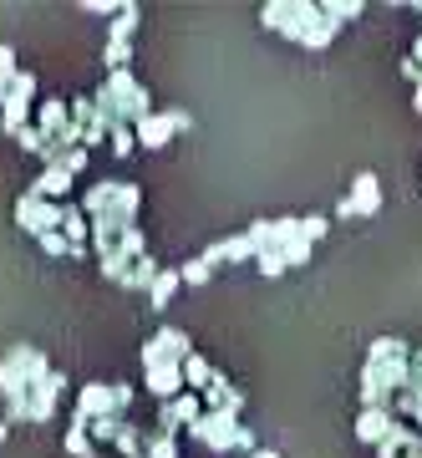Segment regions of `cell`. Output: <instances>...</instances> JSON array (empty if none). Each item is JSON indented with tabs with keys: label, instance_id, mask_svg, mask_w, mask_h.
Listing matches in <instances>:
<instances>
[{
	"label": "cell",
	"instance_id": "1",
	"mask_svg": "<svg viewBox=\"0 0 422 458\" xmlns=\"http://www.w3.org/2000/svg\"><path fill=\"white\" fill-rule=\"evenodd\" d=\"M102 123H122V128H138L148 113H153V98H148V87L132 77V72H107V82L97 87V98H92Z\"/></svg>",
	"mask_w": 422,
	"mask_h": 458
},
{
	"label": "cell",
	"instance_id": "2",
	"mask_svg": "<svg viewBox=\"0 0 422 458\" xmlns=\"http://www.w3.org/2000/svg\"><path fill=\"white\" fill-rule=\"evenodd\" d=\"M51 377V361L41 346H26L16 342L5 357H0V397H16V393H31L36 382H46Z\"/></svg>",
	"mask_w": 422,
	"mask_h": 458
},
{
	"label": "cell",
	"instance_id": "3",
	"mask_svg": "<svg viewBox=\"0 0 422 458\" xmlns=\"http://www.w3.org/2000/svg\"><path fill=\"white\" fill-rule=\"evenodd\" d=\"M189 438H198L204 448H219V454H229V448L255 454V448H260V443H255V433H249V428H240V418H234V412H198V423L189 428Z\"/></svg>",
	"mask_w": 422,
	"mask_h": 458
},
{
	"label": "cell",
	"instance_id": "4",
	"mask_svg": "<svg viewBox=\"0 0 422 458\" xmlns=\"http://www.w3.org/2000/svg\"><path fill=\"white\" fill-rule=\"evenodd\" d=\"M189 128H194V117L183 113V107H163V113L153 107L132 132H138V148H168L179 132H189Z\"/></svg>",
	"mask_w": 422,
	"mask_h": 458
},
{
	"label": "cell",
	"instance_id": "5",
	"mask_svg": "<svg viewBox=\"0 0 422 458\" xmlns=\"http://www.w3.org/2000/svg\"><path fill=\"white\" fill-rule=\"evenodd\" d=\"M31 102H36V77L31 72H21L16 82H11V92H5V107H0V128H5V138H16L21 128H31Z\"/></svg>",
	"mask_w": 422,
	"mask_h": 458
},
{
	"label": "cell",
	"instance_id": "6",
	"mask_svg": "<svg viewBox=\"0 0 422 458\" xmlns=\"http://www.w3.org/2000/svg\"><path fill=\"white\" fill-rule=\"evenodd\" d=\"M16 225L26 229V234H51V229H62V204H51V199H41V194H26L16 199Z\"/></svg>",
	"mask_w": 422,
	"mask_h": 458
},
{
	"label": "cell",
	"instance_id": "7",
	"mask_svg": "<svg viewBox=\"0 0 422 458\" xmlns=\"http://www.w3.org/2000/svg\"><path fill=\"white\" fill-rule=\"evenodd\" d=\"M138 357H143V372L148 367H163V361H189L194 357V342H189V331L163 327L158 336H148V346L138 352Z\"/></svg>",
	"mask_w": 422,
	"mask_h": 458
},
{
	"label": "cell",
	"instance_id": "8",
	"mask_svg": "<svg viewBox=\"0 0 422 458\" xmlns=\"http://www.w3.org/2000/svg\"><path fill=\"white\" fill-rule=\"evenodd\" d=\"M66 372L62 367H51V377L46 382H36L31 387V423L36 428H46V423H56V408H62V397H66Z\"/></svg>",
	"mask_w": 422,
	"mask_h": 458
},
{
	"label": "cell",
	"instance_id": "9",
	"mask_svg": "<svg viewBox=\"0 0 422 458\" xmlns=\"http://www.w3.org/2000/svg\"><path fill=\"white\" fill-rule=\"evenodd\" d=\"M77 418H87V423H97V418H128V412H117L113 403V382H87L77 393Z\"/></svg>",
	"mask_w": 422,
	"mask_h": 458
},
{
	"label": "cell",
	"instance_id": "10",
	"mask_svg": "<svg viewBox=\"0 0 422 458\" xmlns=\"http://www.w3.org/2000/svg\"><path fill=\"white\" fill-rule=\"evenodd\" d=\"M148 393L158 397V403H173L179 393H189V382H183V361H163V367H148Z\"/></svg>",
	"mask_w": 422,
	"mask_h": 458
},
{
	"label": "cell",
	"instance_id": "11",
	"mask_svg": "<svg viewBox=\"0 0 422 458\" xmlns=\"http://www.w3.org/2000/svg\"><path fill=\"white\" fill-rule=\"evenodd\" d=\"M198 397H204V412H234V418L244 412V393L240 387H229V377L219 372V367H214V382Z\"/></svg>",
	"mask_w": 422,
	"mask_h": 458
},
{
	"label": "cell",
	"instance_id": "12",
	"mask_svg": "<svg viewBox=\"0 0 422 458\" xmlns=\"http://www.w3.org/2000/svg\"><path fill=\"white\" fill-rule=\"evenodd\" d=\"M351 204H357V219H372V214H382V179L376 174H357V183H351Z\"/></svg>",
	"mask_w": 422,
	"mask_h": 458
},
{
	"label": "cell",
	"instance_id": "13",
	"mask_svg": "<svg viewBox=\"0 0 422 458\" xmlns=\"http://www.w3.org/2000/svg\"><path fill=\"white\" fill-rule=\"evenodd\" d=\"M397 428V412L392 408H361V418H357V438L361 443H382Z\"/></svg>",
	"mask_w": 422,
	"mask_h": 458
},
{
	"label": "cell",
	"instance_id": "14",
	"mask_svg": "<svg viewBox=\"0 0 422 458\" xmlns=\"http://www.w3.org/2000/svg\"><path fill=\"white\" fill-rule=\"evenodd\" d=\"M66 123H72V102L51 98V102H41V107H36V128L46 132V143H56V138H62Z\"/></svg>",
	"mask_w": 422,
	"mask_h": 458
},
{
	"label": "cell",
	"instance_id": "15",
	"mask_svg": "<svg viewBox=\"0 0 422 458\" xmlns=\"http://www.w3.org/2000/svg\"><path fill=\"white\" fill-rule=\"evenodd\" d=\"M316 21H321V5H316V0H291V21H285V31H280V36L300 41V36H306Z\"/></svg>",
	"mask_w": 422,
	"mask_h": 458
},
{
	"label": "cell",
	"instance_id": "16",
	"mask_svg": "<svg viewBox=\"0 0 422 458\" xmlns=\"http://www.w3.org/2000/svg\"><path fill=\"white\" fill-rule=\"evenodd\" d=\"M62 234L72 240V250L87 245V234H92V219H87V209H81V204H62Z\"/></svg>",
	"mask_w": 422,
	"mask_h": 458
},
{
	"label": "cell",
	"instance_id": "17",
	"mask_svg": "<svg viewBox=\"0 0 422 458\" xmlns=\"http://www.w3.org/2000/svg\"><path fill=\"white\" fill-rule=\"evenodd\" d=\"M163 276V265L153 260V255H143V260L128 265V276H122V291H153V280Z\"/></svg>",
	"mask_w": 422,
	"mask_h": 458
},
{
	"label": "cell",
	"instance_id": "18",
	"mask_svg": "<svg viewBox=\"0 0 422 458\" xmlns=\"http://www.w3.org/2000/svg\"><path fill=\"white\" fill-rule=\"evenodd\" d=\"M66 189H72V174H66V168H41V179L31 183V194L51 199V204H56V199H62Z\"/></svg>",
	"mask_w": 422,
	"mask_h": 458
},
{
	"label": "cell",
	"instance_id": "19",
	"mask_svg": "<svg viewBox=\"0 0 422 458\" xmlns=\"http://www.w3.org/2000/svg\"><path fill=\"white\" fill-rule=\"evenodd\" d=\"M66 454H72V458L97 454V448H92V423H87V418H77V412H72V428H66Z\"/></svg>",
	"mask_w": 422,
	"mask_h": 458
},
{
	"label": "cell",
	"instance_id": "20",
	"mask_svg": "<svg viewBox=\"0 0 422 458\" xmlns=\"http://www.w3.org/2000/svg\"><path fill=\"white\" fill-rule=\"evenodd\" d=\"M179 265H173V270H163L158 280H153V291H148V301H153V311H168V301H173V295H179Z\"/></svg>",
	"mask_w": 422,
	"mask_h": 458
},
{
	"label": "cell",
	"instance_id": "21",
	"mask_svg": "<svg viewBox=\"0 0 422 458\" xmlns=\"http://www.w3.org/2000/svg\"><path fill=\"white\" fill-rule=\"evenodd\" d=\"M143 458H179V443L168 438V433H158V428H148L143 433Z\"/></svg>",
	"mask_w": 422,
	"mask_h": 458
},
{
	"label": "cell",
	"instance_id": "22",
	"mask_svg": "<svg viewBox=\"0 0 422 458\" xmlns=\"http://www.w3.org/2000/svg\"><path fill=\"white\" fill-rule=\"evenodd\" d=\"M183 382H189V393H204V387L214 382V367L204 357H189L183 361Z\"/></svg>",
	"mask_w": 422,
	"mask_h": 458
},
{
	"label": "cell",
	"instance_id": "23",
	"mask_svg": "<svg viewBox=\"0 0 422 458\" xmlns=\"http://www.w3.org/2000/svg\"><path fill=\"white\" fill-rule=\"evenodd\" d=\"M138 21H143V11H138V5H122V11L113 16V36H107V41H132Z\"/></svg>",
	"mask_w": 422,
	"mask_h": 458
},
{
	"label": "cell",
	"instance_id": "24",
	"mask_svg": "<svg viewBox=\"0 0 422 458\" xmlns=\"http://www.w3.org/2000/svg\"><path fill=\"white\" fill-rule=\"evenodd\" d=\"M285 21H291V0H265L260 5V26L265 31H285Z\"/></svg>",
	"mask_w": 422,
	"mask_h": 458
},
{
	"label": "cell",
	"instance_id": "25",
	"mask_svg": "<svg viewBox=\"0 0 422 458\" xmlns=\"http://www.w3.org/2000/svg\"><path fill=\"white\" fill-rule=\"evenodd\" d=\"M209 276H214V265L204 260V255H194V260L179 265V280H183V285H209Z\"/></svg>",
	"mask_w": 422,
	"mask_h": 458
},
{
	"label": "cell",
	"instance_id": "26",
	"mask_svg": "<svg viewBox=\"0 0 422 458\" xmlns=\"http://www.w3.org/2000/svg\"><path fill=\"white\" fill-rule=\"evenodd\" d=\"M21 77L16 66V47H0V107H5V92H11V82Z\"/></svg>",
	"mask_w": 422,
	"mask_h": 458
},
{
	"label": "cell",
	"instance_id": "27",
	"mask_svg": "<svg viewBox=\"0 0 422 458\" xmlns=\"http://www.w3.org/2000/svg\"><path fill=\"white\" fill-rule=\"evenodd\" d=\"M5 423L16 428V423H31V393H16V397H5V412H0Z\"/></svg>",
	"mask_w": 422,
	"mask_h": 458
},
{
	"label": "cell",
	"instance_id": "28",
	"mask_svg": "<svg viewBox=\"0 0 422 458\" xmlns=\"http://www.w3.org/2000/svg\"><path fill=\"white\" fill-rule=\"evenodd\" d=\"M107 148H113L117 158H128L132 148H138V132H132V128H122V123H113V128H107Z\"/></svg>",
	"mask_w": 422,
	"mask_h": 458
},
{
	"label": "cell",
	"instance_id": "29",
	"mask_svg": "<svg viewBox=\"0 0 422 458\" xmlns=\"http://www.w3.org/2000/svg\"><path fill=\"white\" fill-rule=\"evenodd\" d=\"M102 62H107V72H128V62H132V41H107Z\"/></svg>",
	"mask_w": 422,
	"mask_h": 458
},
{
	"label": "cell",
	"instance_id": "30",
	"mask_svg": "<svg viewBox=\"0 0 422 458\" xmlns=\"http://www.w3.org/2000/svg\"><path fill=\"white\" fill-rule=\"evenodd\" d=\"M331 36H336V26H331V21L321 16L306 36H300V47H306V51H321V47H331Z\"/></svg>",
	"mask_w": 422,
	"mask_h": 458
},
{
	"label": "cell",
	"instance_id": "31",
	"mask_svg": "<svg viewBox=\"0 0 422 458\" xmlns=\"http://www.w3.org/2000/svg\"><path fill=\"white\" fill-rule=\"evenodd\" d=\"M321 16L331 21V26H336V31H342V21L361 16V0H346V5H336V0H331V5H321Z\"/></svg>",
	"mask_w": 422,
	"mask_h": 458
},
{
	"label": "cell",
	"instance_id": "32",
	"mask_svg": "<svg viewBox=\"0 0 422 458\" xmlns=\"http://www.w3.org/2000/svg\"><path fill=\"white\" fill-rule=\"evenodd\" d=\"M16 143H21V153H36V158H41V153H46V132L31 123V128H21V132H16Z\"/></svg>",
	"mask_w": 422,
	"mask_h": 458
},
{
	"label": "cell",
	"instance_id": "33",
	"mask_svg": "<svg viewBox=\"0 0 422 458\" xmlns=\"http://www.w3.org/2000/svg\"><path fill=\"white\" fill-rule=\"evenodd\" d=\"M325 229H331V219L306 214V219H300V240H306V245H316V240H325Z\"/></svg>",
	"mask_w": 422,
	"mask_h": 458
},
{
	"label": "cell",
	"instance_id": "34",
	"mask_svg": "<svg viewBox=\"0 0 422 458\" xmlns=\"http://www.w3.org/2000/svg\"><path fill=\"white\" fill-rule=\"evenodd\" d=\"M255 265H260V276H270V280H275L280 270H291V265H285V255H280V250H260V255H255Z\"/></svg>",
	"mask_w": 422,
	"mask_h": 458
},
{
	"label": "cell",
	"instance_id": "35",
	"mask_svg": "<svg viewBox=\"0 0 422 458\" xmlns=\"http://www.w3.org/2000/svg\"><path fill=\"white\" fill-rule=\"evenodd\" d=\"M128 423V418H97L92 423V443H117V428Z\"/></svg>",
	"mask_w": 422,
	"mask_h": 458
},
{
	"label": "cell",
	"instance_id": "36",
	"mask_svg": "<svg viewBox=\"0 0 422 458\" xmlns=\"http://www.w3.org/2000/svg\"><path fill=\"white\" fill-rule=\"evenodd\" d=\"M41 250H46V255H56V260H62V255H72V240H66L62 229H51V234H41Z\"/></svg>",
	"mask_w": 422,
	"mask_h": 458
},
{
	"label": "cell",
	"instance_id": "37",
	"mask_svg": "<svg viewBox=\"0 0 422 458\" xmlns=\"http://www.w3.org/2000/svg\"><path fill=\"white\" fill-rule=\"evenodd\" d=\"M280 255H285V265H306V260H310V245H306V240H291Z\"/></svg>",
	"mask_w": 422,
	"mask_h": 458
},
{
	"label": "cell",
	"instance_id": "38",
	"mask_svg": "<svg viewBox=\"0 0 422 458\" xmlns=\"http://www.w3.org/2000/svg\"><path fill=\"white\" fill-rule=\"evenodd\" d=\"M113 403H117V412L132 408V382H113Z\"/></svg>",
	"mask_w": 422,
	"mask_h": 458
},
{
	"label": "cell",
	"instance_id": "39",
	"mask_svg": "<svg viewBox=\"0 0 422 458\" xmlns=\"http://www.w3.org/2000/svg\"><path fill=\"white\" fill-rule=\"evenodd\" d=\"M81 11H92V16H117V11H122V5H117V0H87V5H81Z\"/></svg>",
	"mask_w": 422,
	"mask_h": 458
},
{
	"label": "cell",
	"instance_id": "40",
	"mask_svg": "<svg viewBox=\"0 0 422 458\" xmlns=\"http://www.w3.org/2000/svg\"><path fill=\"white\" fill-rule=\"evenodd\" d=\"M249 458H280V454H275V448H255Z\"/></svg>",
	"mask_w": 422,
	"mask_h": 458
},
{
	"label": "cell",
	"instance_id": "41",
	"mask_svg": "<svg viewBox=\"0 0 422 458\" xmlns=\"http://www.w3.org/2000/svg\"><path fill=\"white\" fill-rule=\"evenodd\" d=\"M412 56H418V62H422V36H418V47H412Z\"/></svg>",
	"mask_w": 422,
	"mask_h": 458
},
{
	"label": "cell",
	"instance_id": "42",
	"mask_svg": "<svg viewBox=\"0 0 422 458\" xmlns=\"http://www.w3.org/2000/svg\"><path fill=\"white\" fill-rule=\"evenodd\" d=\"M5 428H11V423H5V418H0V443H5Z\"/></svg>",
	"mask_w": 422,
	"mask_h": 458
}]
</instances>
